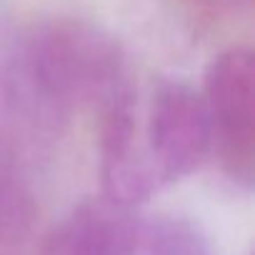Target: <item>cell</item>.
Segmentation results:
<instances>
[{
	"mask_svg": "<svg viewBox=\"0 0 255 255\" xmlns=\"http://www.w3.org/2000/svg\"><path fill=\"white\" fill-rule=\"evenodd\" d=\"M135 90L118 40L78 18L0 33V108L10 120L55 128L78 108L105 110Z\"/></svg>",
	"mask_w": 255,
	"mask_h": 255,
	"instance_id": "obj_1",
	"label": "cell"
},
{
	"mask_svg": "<svg viewBox=\"0 0 255 255\" xmlns=\"http://www.w3.org/2000/svg\"><path fill=\"white\" fill-rule=\"evenodd\" d=\"M213 150L223 170L240 185L253 183L255 165V60L248 48H230L215 55L200 90Z\"/></svg>",
	"mask_w": 255,
	"mask_h": 255,
	"instance_id": "obj_2",
	"label": "cell"
},
{
	"mask_svg": "<svg viewBox=\"0 0 255 255\" xmlns=\"http://www.w3.org/2000/svg\"><path fill=\"white\" fill-rule=\"evenodd\" d=\"M143 133V150L160 188L188 178L213 153V133L203 98L183 80L158 83Z\"/></svg>",
	"mask_w": 255,
	"mask_h": 255,
	"instance_id": "obj_3",
	"label": "cell"
},
{
	"mask_svg": "<svg viewBox=\"0 0 255 255\" xmlns=\"http://www.w3.org/2000/svg\"><path fill=\"white\" fill-rule=\"evenodd\" d=\"M138 230V208L98 195L55 223L45 233L38 255H135Z\"/></svg>",
	"mask_w": 255,
	"mask_h": 255,
	"instance_id": "obj_4",
	"label": "cell"
},
{
	"mask_svg": "<svg viewBox=\"0 0 255 255\" xmlns=\"http://www.w3.org/2000/svg\"><path fill=\"white\" fill-rule=\"evenodd\" d=\"M135 255H215L205 233L183 215H153L140 220Z\"/></svg>",
	"mask_w": 255,
	"mask_h": 255,
	"instance_id": "obj_5",
	"label": "cell"
},
{
	"mask_svg": "<svg viewBox=\"0 0 255 255\" xmlns=\"http://www.w3.org/2000/svg\"><path fill=\"white\" fill-rule=\"evenodd\" d=\"M33 205L13 170L0 160V255L18 250L30 230Z\"/></svg>",
	"mask_w": 255,
	"mask_h": 255,
	"instance_id": "obj_6",
	"label": "cell"
},
{
	"mask_svg": "<svg viewBox=\"0 0 255 255\" xmlns=\"http://www.w3.org/2000/svg\"><path fill=\"white\" fill-rule=\"evenodd\" d=\"M203 3H208L213 8H220V10H238V8H245L250 0H203Z\"/></svg>",
	"mask_w": 255,
	"mask_h": 255,
	"instance_id": "obj_7",
	"label": "cell"
}]
</instances>
